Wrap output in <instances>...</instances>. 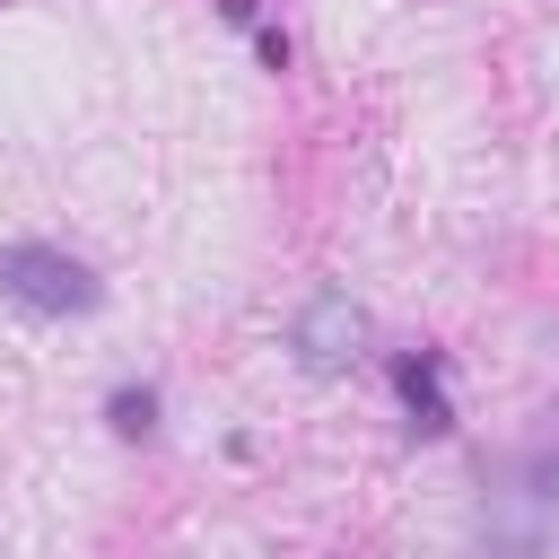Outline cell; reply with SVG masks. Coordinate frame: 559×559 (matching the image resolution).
I'll return each instance as SVG.
<instances>
[{"instance_id":"6da1fadb","label":"cell","mask_w":559,"mask_h":559,"mask_svg":"<svg viewBox=\"0 0 559 559\" xmlns=\"http://www.w3.org/2000/svg\"><path fill=\"white\" fill-rule=\"evenodd\" d=\"M0 297H17L26 314H96L105 288H96V271L79 253L17 236V245H0Z\"/></svg>"},{"instance_id":"7a4b0ae2","label":"cell","mask_w":559,"mask_h":559,"mask_svg":"<svg viewBox=\"0 0 559 559\" xmlns=\"http://www.w3.org/2000/svg\"><path fill=\"white\" fill-rule=\"evenodd\" d=\"M288 349H297V367H306V376H341V367L367 349V314H358L341 288H314V297L297 306V332H288Z\"/></svg>"},{"instance_id":"3957f363","label":"cell","mask_w":559,"mask_h":559,"mask_svg":"<svg viewBox=\"0 0 559 559\" xmlns=\"http://www.w3.org/2000/svg\"><path fill=\"white\" fill-rule=\"evenodd\" d=\"M393 384H402V402H411V428L419 437H445L454 428V402H445V384H437V358L419 349V358H393Z\"/></svg>"},{"instance_id":"277c9868","label":"cell","mask_w":559,"mask_h":559,"mask_svg":"<svg viewBox=\"0 0 559 559\" xmlns=\"http://www.w3.org/2000/svg\"><path fill=\"white\" fill-rule=\"evenodd\" d=\"M105 419H114V437H148V428H157V393H148V384H122V393L105 402Z\"/></svg>"}]
</instances>
